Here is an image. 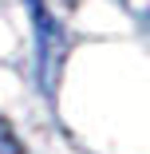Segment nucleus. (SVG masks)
Segmentation results:
<instances>
[{
    "mask_svg": "<svg viewBox=\"0 0 150 154\" xmlns=\"http://www.w3.org/2000/svg\"><path fill=\"white\" fill-rule=\"evenodd\" d=\"M0 154H24V150L16 146V138L8 134V127H4V122H0Z\"/></svg>",
    "mask_w": 150,
    "mask_h": 154,
    "instance_id": "obj_1",
    "label": "nucleus"
}]
</instances>
